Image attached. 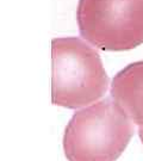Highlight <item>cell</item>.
<instances>
[{
	"mask_svg": "<svg viewBox=\"0 0 143 161\" xmlns=\"http://www.w3.org/2000/svg\"><path fill=\"white\" fill-rule=\"evenodd\" d=\"M134 135L131 119L112 97L75 112L64 130L69 161H116Z\"/></svg>",
	"mask_w": 143,
	"mask_h": 161,
	"instance_id": "6da1fadb",
	"label": "cell"
},
{
	"mask_svg": "<svg viewBox=\"0 0 143 161\" xmlns=\"http://www.w3.org/2000/svg\"><path fill=\"white\" fill-rule=\"evenodd\" d=\"M52 100L54 105L80 109L96 103L109 87V76L98 52L79 37L52 42Z\"/></svg>",
	"mask_w": 143,
	"mask_h": 161,
	"instance_id": "7a4b0ae2",
	"label": "cell"
},
{
	"mask_svg": "<svg viewBox=\"0 0 143 161\" xmlns=\"http://www.w3.org/2000/svg\"><path fill=\"white\" fill-rule=\"evenodd\" d=\"M79 31L100 50L123 52L143 43V0H79Z\"/></svg>",
	"mask_w": 143,
	"mask_h": 161,
	"instance_id": "3957f363",
	"label": "cell"
},
{
	"mask_svg": "<svg viewBox=\"0 0 143 161\" xmlns=\"http://www.w3.org/2000/svg\"><path fill=\"white\" fill-rule=\"evenodd\" d=\"M111 97L131 122L143 127V61L130 64L114 75Z\"/></svg>",
	"mask_w": 143,
	"mask_h": 161,
	"instance_id": "277c9868",
	"label": "cell"
},
{
	"mask_svg": "<svg viewBox=\"0 0 143 161\" xmlns=\"http://www.w3.org/2000/svg\"><path fill=\"white\" fill-rule=\"evenodd\" d=\"M138 134H140V137L143 143V127H138Z\"/></svg>",
	"mask_w": 143,
	"mask_h": 161,
	"instance_id": "5b68a950",
	"label": "cell"
}]
</instances>
